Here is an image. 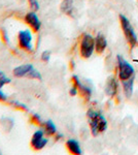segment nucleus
Returning a JSON list of instances; mask_svg holds the SVG:
<instances>
[{
    "mask_svg": "<svg viewBox=\"0 0 138 155\" xmlns=\"http://www.w3.org/2000/svg\"><path fill=\"white\" fill-rule=\"evenodd\" d=\"M88 119L91 127V131L93 136H97L100 132H103L107 128V121L103 117V115L95 110L88 111Z\"/></svg>",
    "mask_w": 138,
    "mask_h": 155,
    "instance_id": "f257e3e1",
    "label": "nucleus"
},
{
    "mask_svg": "<svg viewBox=\"0 0 138 155\" xmlns=\"http://www.w3.org/2000/svg\"><path fill=\"white\" fill-rule=\"evenodd\" d=\"M14 76L17 78H30L34 80H40L42 79L40 72L37 71L32 64H24V65L17 66L14 69Z\"/></svg>",
    "mask_w": 138,
    "mask_h": 155,
    "instance_id": "f03ea898",
    "label": "nucleus"
},
{
    "mask_svg": "<svg viewBox=\"0 0 138 155\" xmlns=\"http://www.w3.org/2000/svg\"><path fill=\"white\" fill-rule=\"evenodd\" d=\"M120 21H121L122 28L124 30V34H125V36H126L128 42H129L132 47H134L137 42V35H136V33H135L134 28L132 27L129 20L125 16H123V15L120 16Z\"/></svg>",
    "mask_w": 138,
    "mask_h": 155,
    "instance_id": "7ed1b4c3",
    "label": "nucleus"
},
{
    "mask_svg": "<svg viewBox=\"0 0 138 155\" xmlns=\"http://www.w3.org/2000/svg\"><path fill=\"white\" fill-rule=\"evenodd\" d=\"M95 50V38L90 34H85L81 41V55L82 58H90Z\"/></svg>",
    "mask_w": 138,
    "mask_h": 155,
    "instance_id": "20e7f679",
    "label": "nucleus"
},
{
    "mask_svg": "<svg viewBox=\"0 0 138 155\" xmlns=\"http://www.w3.org/2000/svg\"><path fill=\"white\" fill-rule=\"evenodd\" d=\"M117 64H119V77L121 81H126L133 77L134 68L121 55H117Z\"/></svg>",
    "mask_w": 138,
    "mask_h": 155,
    "instance_id": "39448f33",
    "label": "nucleus"
},
{
    "mask_svg": "<svg viewBox=\"0 0 138 155\" xmlns=\"http://www.w3.org/2000/svg\"><path fill=\"white\" fill-rule=\"evenodd\" d=\"M19 46L27 52L33 51V44H32V34L28 29L22 30L19 32Z\"/></svg>",
    "mask_w": 138,
    "mask_h": 155,
    "instance_id": "423d86ee",
    "label": "nucleus"
},
{
    "mask_svg": "<svg viewBox=\"0 0 138 155\" xmlns=\"http://www.w3.org/2000/svg\"><path fill=\"white\" fill-rule=\"evenodd\" d=\"M49 140L44 137V131L39 129L36 130L32 136L31 139V146L34 150H41L47 146Z\"/></svg>",
    "mask_w": 138,
    "mask_h": 155,
    "instance_id": "0eeeda50",
    "label": "nucleus"
},
{
    "mask_svg": "<svg viewBox=\"0 0 138 155\" xmlns=\"http://www.w3.org/2000/svg\"><path fill=\"white\" fill-rule=\"evenodd\" d=\"M25 22H26L35 32L39 31V29H40V27H41L40 20H39V18L37 17V15L35 14L34 12H28V14L25 16Z\"/></svg>",
    "mask_w": 138,
    "mask_h": 155,
    "instance_id": "6e6552de",
    "label": "nucleus"
},
{
    "mask_svg": "<svg viewBox=\"0 0 138 155\" xmlns=\"http://www.w3.org/2000/svg\"><path fill=\"white\" fill-rule=\"evenodd\" d=\"M117 91V83L115 81V79L114 77H110L106 82V85H105V93L108 96L112 97L115 95Z\"/></svg>",
    "mask_w": 138,
    "mask_h": 155,
    "instance_id": "1a4fd4ad",
    "label": "nucleus"
},
{
    "mask_svg": "<svg viewBox=\"0 0 138 155\" xmlns=\"http://www.w3.org/2000/svg\"><path fill=\"white\" fill-rule=\"evenodd\" d=\"M73 82H74V84H75V86L77 87V89H79V91L82 92V94L84 95L86 98L89 99L90 97H91V94H92V90L90 87H88L86 86V85H84L82 83L81 81H79V77L77 76H73Z\"/></svg>",
    "mask_w": 138,
    "mask_h": 155,
    "instance_id": "9d476101",
    "label": "nucleus"
},
{
    "mask_svg": "<svg viewBox=\"0 0 138 155\" xmlns=\"http://www.w3.org/2000/svg\"><path fill=\"white\" fill-rule=\"evenodd\" d=\"M107 47V41L105 39L104 35H102L101 33L97 34V36L95 37V49H96V52L99 54L103 53Z\"/></svg>",
    "mask_w": 138,
    "mask_h": 155,
    "instance_id": "9b49d317",
    "label": "nucleus"
},
{
    "mask_svg": "<svg viewBox=\"0 0 138 155\" xmlns=\"http://www.w3.org/2000/svg\"><path fill=\"white\" fill-rule=\"evenodd\" d=\"M66 147H67V149H68V151L72 154H82V153L81 146H79V143L73 139H70L66 142Z\"/></svg>",
    "mask_w": 138,
    "mask_h": 155,
    "instance_id": "f8f14e48",
    "label": "nucleus"
},
{
    "mask_svg": "<svg viewBox=\"0 0 138 155\" xmlns=\"http://www.w3.org/2000/svg\"><path fill=\"white\" fill-rule=\"evenodd\" d=\"M133 84H134V77L130 78V79L123 81V88H124L125 95L127 97H131L133 93Z\"/></svg>",
    "mask_w": 138,
    "mask_h": 155,
    "instance_id": "ddd939ff",
    "label": "nucleus"
},
{
    "mask_svg": "<svg viewBox=\"0 0 138 155\" xmlns=\"http://www.w3.org/2000/svg\"><path fill=\"white\" fill-rule=\"evenodd\" d=\"M42 126H43L44 134H47V136H54L57 132V127L55 125L54 122L51 121V120H47V121L43 122Z\"/></svg>",
    "mask_w": 138,
    "mask_h": 155,
    "instance_id": "4468645a",
    "label": "nucleus"
},
{
    "mask_svg": "<svg viewBox=\"0 0 138 155\" xmlns=\"http://www.w3.org/2000/svg\"><path fill=\"white\" fill-rule=\"evenodd\" d=\"M61 11L64 14L71 16L73 14V1L72 0H64L61 3Z\"/></svg>",
    "mask_w": 138,
    "mask_h": 155,
    "instance_id": "2eb2a0df",
    "label": "nucleus"
},
{
    "mask_svg": "<svg viewBox=\"0 0 138 155\" xmlns=\"http://www.w3.org/2000/svg\"><path fill=\"white\" fill-rule=\"evenodd\" d=\"M8 83H11V79H9L3 71H0V88H2L4 85H6Z\"/></svg>",
    "mask_w": 138,
    "mask_h": 155,
    "instance_id": "dca6fc26",
    "label": "nucleus"
},
{
    "mask_svg": "<svg viewBox=\"0 0 138 155\" xmlns=\"http://www.w3.org/2000/svg\"><path fill=\"white\" fill-rule=\"evenodd\" d=\"M11 106H14V107H16L17 109H20V110H24V111H27V110H28V107H27L26 104H22V102H20L18 101H11Z\"/></svg>",
    "mask_w": 138,
    "mask_h": 155,
    "instance_id": "f3484780",
    "label": "nucleus"
},
{
    "mask_svg": "<svg viewBox=\"0 0 138 155\" xmlns=\"http://www.w3.org/2000/svg\"><path fill=\"white\" fill-rule=\"evenodd\" d=\"M31 121L33 122V123L37 124V125H42V124H43V121H42V119L40 118V116H39L38 114H33V115H32Z\"/></svg>",
    "mask_w": 138,
    "mask_h": 155,
    "instance_id": "a211bd4d",
    "label": "nucleus"
},
{
    "mask_svg": "<svg viewBox=\"0 0 138 155\" xmlns=\"http://www.w3.org/2000/svg\"><path fill=\"white\" fill-rule=\"evenodd\" d=\"M2 124H3V126L5 127V128L7 129V130H9V129H11L12 127V124H14V121H12L11 119L9 118H4L3 120H2Z\"/></svg>",
    "mask_w": 138,
    "mask_h": 155,
    "instance_id": "6ab92c4d",
    "label": "nucleus"
},
{
    "mask_svg": "<svg viewBox=\"0 0 138 155\" xmlns=\"http://www.w3.org/2000/svg\"><path fill=\"white\" fill-rule=\"evenodd\" d=\"M50 59H51V52H50V51L42 52V54H41V60H42V61L49 62Z\"/></svg>",
    "mask_w": 138,
    "mask_h": 155,
    "instance_id": "aec40b11",
    "label": "nucleus"
},
{
    "mask_svg": "<svg viewBox=\"0 0 138 155\" xmlns=\"http://www.w3.org/2000/svg\"><path fill=\"white\" fill-rule=\"evenodd\" d=\"M30 6L33 11H37L39 8V3H38V0H28Z\"/></svg>",
    "mask_w": 138,
    "mask_h": 155,
    "instance_id": "412c9836",
    "label": "nucleus"
},
{
    "mask_svg": "<svg viewBox=\"0 0 138 155\" xmlns=\"http://www.w3.org/2000/svg\"><path fill=\"white\" fill-rule=\"evenodd\" d=\"M69 93H70V95L71 96H76L77 95V93H79V90H77V87L76 86H73V87H71L69 90Z\"/></svg>",
    "mask_w": 138,
    "mask_h": 155,
    "instance_id": "4be33fe9",
    "label": "nucleus"
},
{
    "mask_svg": "<svg viewBox=\"0 0 138 155\" xmlns=\"http://www.w3.org/2000/svg\"><path fill=\"white\" fill-rule=\"evenodd\" d=\"M0 101H7L6 94L4 93L3 91H1V89H0Z\"/></svg>",
    "mask_w": 138,
    "mask_h": 155,
    "instance_id": "5701e85b",
    "label": "nucleus"
},
{
    "mask_svg": "<svg viewBox=\"0 0 138 155\" xmlns=\"http://www.w3.org/2000/svg\"><path fill=\"white\" fill-rule=\"evenodd\" d=\"M2 38L4 39V41H5L6 44L8 42V36H7V33L4 29H2Z\"/></svg>",
    "mask_w": 138,
    "mask_h": 155,
    "instance_id": "b1692460",
    "label": "nucleus"
}]
</instances>
